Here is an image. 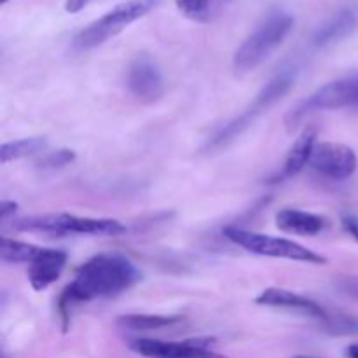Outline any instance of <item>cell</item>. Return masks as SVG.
Here are the masks:
<instances>
[{
  "label": "cell",
  "instance_id": "cell-1",
  "mask_svg": "<svg viewBox=\"0 0 358 358\" xmlns=\"http://www.w3.org/2000/svg\"><path fill=\"white\" fill-rule=\"evenodd\" d=\"M138 282L140 271L126 257L119 254L94 255L77 269L73 282L59 297L63 320L66 322L70 318V308L73 304L117 296Z\"/></svg>",
  "mask_w": 358,
  "mask_h": 358
},
{
  "label": "cell",
  "instance_id": "cell-2",
  "mask_svg": "<svg viewBox=\"0 0 358 358\" xmlns=\"http://www.w3.org/2000/svg\"><path fill=\"white\" fill-rule=\"evenodd\" d=\"M294 28V16L287 10H273L255 30L241 42L233 56L234 72L238 76L252 72L264 63L283 44Z\"/></svg>",
  "mask_w": 358,
  "mask_h": 358
},
{
  "label": "cell",
  "instance_id": "cell-3",
  "mask_svg": "<svg viewBox=\"0 0 358 358\" xmlns=\"http://www.w3.org/2000/svg\"><path fill=\"white\" fill-rule=\"evenodd\" d=\"M296 65H285L280 72H276L275 76L266 83V86L259 91L257 96L254 98V101H252L240 115H236L233 121L227 122L215 136H212V140H208L206 149H220V147H226L227 143L233 142L234 138H238V136H240L245 129L250 128L264 112H268L283 94L289 93V90L294 86V83H296Z\"/></svg>",
  "mask_w": 358,
  "mask_h": 358
},
{
  "label": "cell",
  "instance_id": "cell-4",
  "mask_svg": "<svg viewBox=\"0 0 358 358\" xmlns=\"http://www.w3.org/2000/svg\"><path fill=\"white\" fill-rule=\"evenodd\" d=\"M13 227L17 231L48 234H90V236H119L126 233V227L115 219L101 217H79L72 213H44L24 219L13 220Z\"/></svg>",
  "mask_w": 358,
  "mask_h": 358
},
{
  "label": "cell",
  "instance_id": "cell-5",
  "mask_svg": "<svg viewBox=\"0 0 358 358\" xmlns=\"http://www.w3.org/2000/svg\"><path fill=\"white\" fill-rule=\"evenodd\" d=\"M341 108H358V72L331 80L313 91L287 114L285 124L289 129H294L306 115L313 112L341 110Z\"/></svg>",
  "mask_w": 358,
  "mask_h": 358
},
{
  "label": "cell",
  "instance_id": "cell-6",
  "mask_svg": "<svg viewBox=\"0 0 358 358\" xmlns=\"http://www.w3.org/2000/svg\"><path fill=\"white\" fill-rule=\"evenodd\" d=\"M157 3L159 0H128V2L119 3L77 34L76 48L87 51V49L105 44L129 24L147 16Z\"/></svg>",
  "mask_w": 358,
  "mask_h": 358
},
{
  "label": "cell",
  "instance_id": "cell-7",
  "mask_svg": "<svg viewBox=\"0 0 358 358\" xmlns=\"http://www.w3.org/2000/svg\"><path fill=\"white\" fill-rule=\"evenodd\" d=\"M224 236L233 241L238 247L245 248L250 254L262 255V257L289 259V261L308 262V264H327V257L317 254L311 248L297 243V241L287 240V238L269 236V234L255 233V231L241 229V227H226Z\"/></svg>",
  "mask_w": 358,
  "mask_h": 358
},
{
  "label": "cell",
  "instance_id": "cell-8",
  "mask_svg": "<svg viewBox=\"0 0 358 358\" xmlns=\"http://www.w3.org/2000/svg\"><path fill=\"white\" fill-rule=\"evenodd\" d=\"M213 339L198 338L185 341H161L138 338L129 343V348L145 358H229L210 350Z\"/></svg>",
  "mask_w": 358,
  "mask_h": 358
},
{
  "label": "cell",
  "instance_id": "cell-9",
  "mask_svg": "<svg viewBox=\"0 0 358 358\" xmlns=\"http://www.w3.org/2000/svg\"><path fill=\"white\" fill-rule=\"evenodd\" d=\"M310 166L331 180H346L358 168V157L352 147L336 142H317Z\"/></svg>",
  "mask_w": 358,
  "mask_h": 358
},
{
  "label": "cell",
  "instance_id": "cell-10",
  "mask_svg": "<svg viewBox=\"0 0 358 358\" xmlns=\"http://www.w3.org/2000/svg\"><path fill=\"white\" fill-rule=\"evenodd\" d=\"M128 87L143 103L157 101L164 94V79L159 66L149 56H138L129 65Z\"/></svg>",
  "mask_w": 358,
  "mask_h": 358
},
{
  "label": "cell",
  "instance_id": "cell-11",
  "mask_svg": "<svg viewBox=\"0 0 358 358\" xmlns=\"http://www.w3.org/2000/svg\"><path fill=\"white\" fill-rule=\"evenodd\" d=\"M255 303L268 308H282V310L299 311V313L310 315V317L320 318V320H327V313H325V310L320 304L315 303L310 297L301 296V294L292 292V290L280 289V287L264 289L255 297Z\"/></svg>",
  "mask_w": 358,
  "mask_h": 358
},
{
  "label": "cell",
  "instance_id": "cell-12",
  "mask_svg": "<svg viewBox=\"0 0 358 358\" xmlns=\"http://www.w3.org/2000/svg\"><path fill=\"white\" fill-rule=\"evenodd\" d=\"M358 27V9L353 6L341 7L338 13L332 14L329 20H325L320 27L315 30L311 37V45L318 49H324L327 45L336 44L348 37Z\"/></svg>",
  "mask_w": 358,
  "mask_h": 358
},
{
  "label": "cell",
  "instance_id": "cell-13",
  "mask_svg": "<svg viewBox=\"0 0 358 358\" xmlns=\"http://www.w3.org/2000/svg\"><path fill=\"white\" fill-rule=\"evenodd\" d=\"M65 264V252L56 250V248H42L41 254L34 262H30V268H28V282L31 289L42 292L51 287L62 276Z\"/></svg>",
  "mask_w": 358,
  "mask_h": 358
},
{
  "label": "cell",
  "instance_id": "cell-14",
  "mask_svg": "<svg viewBox=\"0 0 358 358\" xmlns=\"http://www.w3.org/2000/svg\"><path fill=\"white\" fill-rule=\"evenodd\" d=\"M317 142V129L311 128V126L304 128L303 131H301V135L296 138V142L292 143L289 152H287L282 171H278V175H276L273 182L289 180V178L301 173L304 168L310 166L311 152H313V147Z\"/></svg>",
  "mask_w": 358,
  "mask_h": 358
},
{
  "label": "cell",
  "instance_id": "cell-15",
  "mask_svg": "<svg viewBox=\"0 0 358 358\" xmlns=\"http://www.w3.org/2000/svg\"><path fill=\"white\" fill-rule=\"evenodd\" d=\"M276 227L283 233L299 234V236H315L329 226L327 219L317 213L304 212L296 208H283L276 213Z\"/></svg>",
  "mask_w": 358,
  "mask_h": 358
},
{
  "label": "cell",
  "instance_id": "cell-16",
  "mask_svg": "<svg viewBox=\"0 0 358 358\" xmlns=\"http://www.w3.org/2000/svg\"><path fill=\"white\" fill-rule=\"evenodd\" d=\"M48 147V140L44 136H30V138L13 140L0 147V163L7 164L10 161L23 159V157L41 154Z\"/></svg>",
  "mask_w": 358,
  "mask_h": 358
},
{
  "label": "cell",
  "instance_id": "cell-17",
  "mask_svg": "<svg viewBox=\"0 0 358 358\" xmlns=\"http://www.w3.org/2000/svg\"><path fill=\"white\" fill-rule=\"evenodd\" d=\"M180 317H168V315H147V313H131L122 315L117 318V324L129 331H156V329L170 327V325L178 324Z\"/></svg>",
  "mask_w": 358,
  "mask_h": 358
},
{
  "label": "cell",
  "instance_id": "cell-18",
  "mask_svg": "<svg viewBox=\"0 0 358 358\" xmlns=\"http://www.w3.org/2000/svg\"><path fill=\"white\" fill-rule=\"evenodd\" d=\"M42 252V247L37 245L24 243V241L10 240L3 236L0 240V259L9 264H20V262H34L37 255Z\"/></svg>",
  "mask_w": 358,
  "mask_h": 358
},
{
  "label": "cell",
  "instance_id": "cell-19",
  "mask_svg": "<svg viewBox=\"0 0 358 358\" xmlns=\"http://www.w3.org/2000/svg\"><path fill=\"white\" fill-rule=\"evenodd\" d=\"M175 3H177V9L189 20L203 23L210 17L212 0H175Z\"/></svg>",
  "mask_w": 358,
  "mask_h": 358
},
{
  "label": "cell",
  "instance_id": "cell-20",
  "mask_svg": "<svg viewBox=\"0 0 358 358\" xmlns=\"http://www.w3.org/2000/svg\"><path fill=\"white\" fill-rule=\"evenodd\" d=\"M76 159V152L70 149H59V150H55V152H49L48 156L42 157L41 161H38V166L41 168H62V166H66L69 163H72V161Z\"/></svg>",
  "mask_w": 358,
  "mask_h": 358
},
{
  "label": "cell",
  "instance_id": "cell-21",
  "mask_svg": "<svg viewBox=\"0 0 358 358\" xmlns=\"http://www.w3.org/2000/svg\"><path fill=\"white\" fill-rule=\"evenodd\" d=\"M341 226L353 240L358 241V217L353 213H343L341 217Z\"/></svg>",
  "mask_w": 358,
  "mask_h": 358
},
{
  "label": "cell",
  "instance_id": "cell-22",
  "mask_svg": "<svg viewBox=\"0 0 358 358\" xmlns=\"http://www.w3.org/2000/svg\"><path fill=\"white\" fill-rule=\"evenodd\" d=\"M16 210H17V203L3 199V201L0 203V217H2V222H7V219L16 213Z\"/></svg>",
  "mask_w": 358,
  "mask_h": 358
},
{
  "label": "cell",
  "instance_id": "cell-23",
  "mask_svg": "<svg viewBox=\"0 0 358 358\" xmlns=\"http://www.w3.org/2000/svg\"><path fill=\"white\" fill-rule=\"evenodd\" d=\"M90 2L91 0H66L65 10L70 14H77V13H80V10H83Z\"/></svg>",
  "mask_w": 358,
  "mask_h": 358
},
{
  "label": "cell",
  "instance_id": "cell-24",
  "mask_svg": "<svg viewBox=\"0 0 358 358\" xmlns=\"http://www.w3.org/2000/svg\"><path fill=\"white\" fill-rule=\"evenodd\" d=\"M346 355H348V358H358V343L348 346V350H346Z\"/></svg>",
  "mask_w": 358,
  "mask_h": 358
},
{
  "label": "cell",
  "instance_id": "cell-25",
  "mask_svg": "<svg viewBox=\"0 0 358 358\" xmlns=\"http://www.w3.org/2000/svg\"><path fill=\"white\" fill-rule=\"evenodd\" d=\"M294 358H315V357H306V355H299V357H294Z\"/></svg>",
  "mask_w": 358,
  "mask_h": 358
},
{
  "label": "cell",
  "instance_id": "cell-26",
  "mask_svg": "<svg viewBox=\"0 0 358 358\" xmlns=\"http://www.w3.org/2000/svg\"><path fill=\"white\" fill-rule=\"evenodd\" d=\"M7 2H9V0H0V3H2V6H3V3H7Z\"/></svg>",
  "mask_w": 358,
  "mask_h": 358
}]
</instances>
